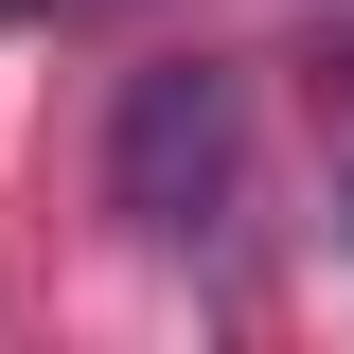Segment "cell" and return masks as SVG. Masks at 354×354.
<instances>
[{
  "label": "cell",
  "instance_id": "obj_1",
  "mask_svg": "<svg viewBox=\"0 0 354 354\" xmlns=\"http://www.w3.org/2000/svg\"><path fill=\"white\" fill-rule=\"evenodd\" d=\"M230 195H248V88L213 53L124 71V106H106V213L142 248H195V230H230Z\"/></svg>",
  "mask_w": 354,
  "mask_h": 354
},
{
  "label": "cell",
  "instance_id": "obj_3",
  "mask_svg": "<svg viewBox=\"0 0 354 354\" xmlns=\"http://www.w3.org/2000/svg\"><path fill=\"white\" fill-rule=\"evenodd\" d=\"M337 71H354V53H337Z\"/></svg>",
  "mask_w": 354,
  "mask_h": 354
},
{
  "label": "cell",
  "instance_id": "obj_2",
  "mask_svg": "<svg viewBox=\"0 0 354 354\" xmlns=\"http://www.w3.org/2000/svg\"><path fill=\"white\" fill-rule=\"evenodd\" d=\"M0 18H36V0H0Z\"/></svg>",
  "mask_w": 354,
  "mask_h": 354
}]
</instances>
